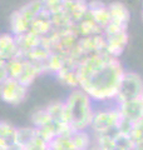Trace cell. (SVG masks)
<instances>
[{
	"label": "cell",
	"mask_w": 143,
	"mask_h": 150,
	"mask_svg": "<svg viewBox=\"0 0 143 150\" xmlns=\"http://www.w3.org/2000/svg\"><path fill=\"white\" fill-rule=\"evenodd\" d=\"M74 29H75V31H77L79 38L90 36V35H95V34H102L103 33V29L101 26H98V24L93 20V18L90 16L88 13L80 21L75 23Z\"/></svg>",
	"instance_id": "14"
},
{
	"label": "cell",
	"mask_w": 143,
	"mask_h": 150,
	"mask_svg": "<svg viewBox=\"0 0 143 150\" xmlns=\"http://www.w3.org/2000/svg\"><path fill=\"white\" fill-rule=\"evenodd\" d=\"M48 114L55 123H65V104L64 101H53L45 106Z\"/></svg>",
	"instance_id": "19"
},
{
	"label": "cell",
	"mask_w": 143,
	"mask_h": 150,
	"mask_svg": "<svg viewBox=\"0 0 143 150\" xmlns=\"http://www.w3.org/2000/svg\"><path fill=\"white\" fill-rule=\"evenodd\" d=\"M63 10L75 24L87 15L88 1L87 0H66V1H64Z\"/></svg>",
	"instance_id": "11"
},
{
	"label": "cell",
	"mask_w": 143,
	"mask_h": 150,
	"mask_svg": "<svg viewBox=\"0 0 143 150\" xmlns=\"http://www.w3.org/2000/svg\"><path fill=\"white\" fill-rule=\"evenodd\" d=\"M133 140V150H143V134L139 137L132 138Z\"/></svg>",
	"instance_id": "26"
},
{
	"label": "cell",
	"mask_w": 143,
	"mask_h": 150,
	"mask_svg": "<svg viewBox=\"0 0 143 150\" xmlns=\"http://www.w3.org/2000/svg\"><path fill=\"white\" fill-rule=\"evenodd\" d=\"M29 86L23 84L14 78L9 76L0 85V99L9 105L18 106L26 99Z\"/></svg>",
	"instance_id": "6"
},
{
	"label": "cell",
	"mask_w": 143,
	"mask_h": 150,
	"mask_svg": "<svg viewBox=\"0 0 143 150\" xmlns=\"http://www.w3.org/2000/svg\"><path fill=\"white\" fill-rule=\"evenodd\" d=\"M88 14L102 29H104L111 23V14H109L108 4L102 3L101 0L88 1Z\"/></svg>",
	"instance_id": "8"
},
{
	"label": "cell",
	"mask_w": 143,
	"mask_h": 150,
	"mask_svg": "<svg viewBox=\"0 0 143 150\" xmlns=\"http://www.w3.org/2000/svg\"><path fill=\"white\" fill-rule=\"evenodd\" d=\"M118 133L117 129H113L107 133L94 134L95 135V144L94 148L97 150H114L116 149V142H114V135Z\"/></svg>",
	"instance_id": "16"
},
{
	"label": "cell",
	"mask_w": 143,
	"mask_h": 150,
	"mask_svg": "<svg viewBox=\"0 0 143 150\" xmlns=\"http://www.w3.org/2000/svg\"><path fill=\"white\" fill-rule=\"evenodd\" d=\"M73 140L75 150H90V148H92V137L88 133V130L74 131Z\"/></svg>",
	"instance_id": "21"
},
{
	"label": "cell",
	"mask_w": 143,
	"mask_h": 150,
	"mask_svg": "<svg viewBox=\"0 0 143 150\" xmlns=\"http://www.w3.org/2000/svg\"><path fill=\"white\" fill-rule=\"evenodd\" d=\"M15 56H19L16 36L13 33L0 34V59L9 62Z\"/></svg>",
	"instance_id": "9"
},
{
	"label": "cell",
	"mask_w": 143,
	"mask_h": 150,
	"mask_svg": "<svg viewBox=\"0 0 143 150\" xmlns=\"http://www.w3.org/2000/svg\"><path fill=\"white\" fill-rule=\"evenodd\" d=\"M49 150H75L73 133L56 135L49 143Z\"/></svg>",
	"instance_id": "17"
},
{
	"label": "cell",
	"mask_w": 143,
	"mask_h": 150,
	"mask_svg": "<svg viewBox=\"0 0 143 150\" xmlns=\"http://www.w3.org/2000/svg\"><path fill=\"white\" fill-rule=\"evenodd\" d=\"M9 78V73H8V69L5 65H3V67H0V85L6 80Z\"/></svg>",
	"instance_id": "27"
},
{
	"label": "cell",
	"mask_w": 143,
	"mask_h": 150,
	"mask_svg": "<svg viewBox=\"0 0 143 150\" xmlns=\"http://www.w3.org/2000/svg\"><path fill=\"white\" fill-rule=\"evenodd\" d=\"M104 36H106V44H107L106 51L109 55L114 56V58H119L124 51L126 46L128 45V41H129L127 29L104 34Z\"/></svg>",
	"instance_id": "7"
},
{
	"label": "cell",
	"mask_w": 143,
	"mask_h": 150,
	"mask_svg": "<svg viewBox=\"0 0 143 150\" xmlns=\"http://www.w3.org/2000/svg\"><path fill=\"white\" fill-rule=\"evenodd\" d=\"M139 100L142 101V104H143V91H142V94H141V96H139Z\"/></svg>",
	"instance_id": "30"
},
{
	"label": "cell",
	"mask_w": 143,
	"mask_h": 150,
	"mask_svg": "<svg viewBox=\"0 0 143 150\" xmlns=\"http://www.w3.org/2000/svg\"><path fill=\"white\" fill-rule=\"evenodd\" d=\"M142 20H143V10H142Z\"/></svg>",
	"instance_id": "31"
},
{
	"label": "cell",
	"mask_w": 143,
	"mask_h": 150,
	"mask_svg": "<svg viewBox=\"0 0 143 150\" xmlns=\"http://www.w3.org/2000/svg\"><path fill=\"white\" fill-rule=\"evenodd\" d=\"M143 91V80L137 73H127L124 71L122 80L119 83L118 91L114 103L122 104L124 101L139 99Z\"/></svg>",
	"instance_id": "4"
},
{
	"label": "cell",
	"mask_w": 143,
	"mask_h": 150,
	"mask_svg": "<svg viewBox=\"0 0 143 150\" xmlns=\"http://www.w3.org/2000/svg\"><path fill=\"white\" fill-rule=\"evenodd\" d=\"M77 67H73V65H68L65 64L63 68H61L58 73H56V78L58 80L64 84L66 86L70 88H79V80H78V75H77V70H75Z\"/></svg>",
	"instance_id": "15"
},
{
	"label": "cell",
	"mask_w": 143,
	"mask_h": 150,
	"mask_svg": "<svg viewBox=\"0 0 143 150\" xmlns=\"http://www.w3.org/2000/svg\"><path fill=\"white\" fill-rule=\"evenodd\" d=\"M30 121H31V124L34 128H41V126L51 123L53 120H51L50 115L48 114L45 108H43V109H36L35 111L31 112Z\"/></svg>",
	"instance_id": "22"
},
{
	"label": "cell",
	"mask_w": 143,
	"mask_h": 150,
	"mask_svg": "<svg viewBox=\"0 0 143 150\" xmlns=\"http://www.w3.org/2000/svg\"><path fill=\"white\" fill-rule=\"evenodd\" d=\"M10 150H24L23 148H19V146H13Z\"/></svg>",
	"instance_id": "28"
},
{
	"label": "cell",
	"mask_w": 143,
	"mask_h": 150,
	"mask_svg": "<svg viewBox=\"0 0 143 150\" xmlns=\"http://www.w3.org/2000/svg\"><path fill=\"white\" fill-rule=\"evenodd\" d=\"M123 74L124 69L119 59L109 56L106 63L90 74L88 79L80 84L79 88L87 93L93 101H114Z\"/></svg>",
	"instance_id": "1"
},
{
	"label": "cell",
	"mask_w": 143,
	"mask_h": 150,
	"mask_svg": "<svg viewBox=\"0 0 143 150\" xmlns=\"http://www.w3.org/2000/svg\"><path fill=\"white\" fill-rule=\"evenodd\" d=\"M48 148H49V144H48L45 140H43L39 135H36V137L24 148V150H48Z\"/></svg>",
	"instance_id": "25"
},
{
	"label": "cell",
	"mask_w": 143,
	"mask_h": 150,
	"mask_svg": "<svg viewBox=\"0 0 143 150\" xmlns=\"http://www.w3.org/2000/svg\"><path fill=\"white\" fill-rule=\"evenodd\" d=\"M44 10L43 0H30L10 15V29L14 35H21L29 31L33 20Z\"/></svg>",
	"instance_id": "3"
},
{
	"label": "cell",
	"mask_w": 143,
	"mask_h": 150,
	"mask_svg": "<svg viewBox=\"0 0 143 150\" xmlns=\"http://www.w3.org/2000/svg\"><path fill=\"white\" fill-rule=\"evenodd\" d=\"M43 4H44V9L46 11H49L51 15L61 11L64 6L63 0H43Z\"/></svg>",
	"instance_id": "24"
},
{
	"label": "cell",
	"mask_w": 143,
	"mask_h": 150,
	"mask_svg": "<svg viewBox=\"0 0 143 150\" xmlns=\"http://www.w3.org/2000/svg\"><path fill=\"white\" fill-rule=\"evenodd\" d=\"M6 64V62H4L3 59H0V67H3V65H5Z\"/></svg>",
	"instance_id": "29"
},
{
	"label": "cell",
	"mask_w": 143,
	"mask_h": 150,
	"mask_svg": "<svg viewBox=\"0 0 143 150\" xmlns=\"http://www.w3.org/2000/svg\"><path fill=\"white\" fill-rule=\"evenodd\" d=\"M65 65V56L59 53H50L45 62V73L56 74Z\"/></svg>",
	"instance_id": "20"
},
{
	"label": "cell",
	"mask_w": 143,
	"mask_h": 150,
	"mask_svg": "<svg viewBox=\"0 0 143 150\" xmlns=\"http://www.w3.org/2000/svg\"><path fill=\"white\" fill-rule=\"evenodd\" d=\"M114 150H121V149H117V148H116V149H114Z\"/></svg>",
	"instance_id": "32"
},
{
	"label": "cell",
	"mask_w": 143,
	"mask_h": 150,
	"mask_svg": "<svg viewBox=\"0 0 143 150\" xmlns=\"http://www.w3.org/2000/svg\"><path fill=\"white\" fill-rule=\"evenodd\" d=\"M53 29H54V26H53V21H51V14L44 9V10L38 14L36 18L33 20L29 31L43 38V36L49 34Z\"/></svg>",
	"instance_id": "10"
},
{
	"label": "cell",
	"mask_w": 143,
	"mask_h": 150,
	"mask_svg": "<svg viewBox=\"0 0 143 150\" xmlns=\"http://www.w3.org/2000/svg\"><path fill=\"white\" fill-rule=\"evenodd\" d=\"M122 115L119 111V108L116 106L107 108V109H98L94 110L92 123H90L89 129H92L93 134H102L107 133L113 129H117V125L121 120Z\"/></svg>",
	"instance_id": "5"
},
{
	"label": "cell",
	"mask_w": 143,
	"mask_h": 150,
	"mask_svg": "<svg viewBox=\"0 0 143 150\" xmlns=\"http://www.w3.org/2000/svg\"><path fill=\"white\" fill-rule=\"evenodd\" d=\"M36 129L34 126H23L15 130V146L25 148L33 139L36 137Z\"/></svg>",
	"instance_id": "18"
},
{
	"label": "cell",
	"mask_w": 143,
	"mask_h": 150,
	"mask_svg": "<svg viewBox=\"0 0 143 150\" xmlns=\"http://www.w3.org/2000/svg\"><path fill=\"white\" fill-rule=\"evenodd\" d=\"M121 111L122 118H124L127 120L136 123L138 119H141L143 116V104L139 99L124 101L122 104H117Z\"/></svg>",
	"instance_id": "13"
},
{
	"label": "cell",
	"mask_w": 143,
	"mask_h": 150,
	"mask_svg": "<svg viewBox=\"0 0 143 150\" xmlns=\"http://www.w3.org/2000/svg\"><path fill=\"white\" fill-rule=\"evenodd\" d=\"M65 104V123L74 131L88 130L94 114L93 100L84 90L75 88L68 95Z\"/></svg>",
	"instance_id": "2"
},
{
	"label": "cell",
	"mask_w": 143,
	"mask_h": 150,
	"mask_svg": "<svg viewBox=\"0 0 143 150\" xmlns=\"http://www.w3.org/2000/svg\"><path fill=\"white\" fill-rule=\"evenodd\" d=\"M93 150H97V149H95V148H93Z\"/></svg>",
	"instance_id": "33"
},
{
	"label": "cell",
	"mask_w": 143,
	"mask_h": 150,
	"mask_svg": "<svg viewBox=\"0 0 143 150\" xmlns=\"http://www.w3.org/2000/svg\"><path fill=\"white\" fill-rule=\"evenodd\" d=\"M114 142H116V148L121 150H133V140L131 135L117 133L114 135Z\"/></svg>",
	"instance_id": "23"
},
{
	"label": "cell",
	"mask_w": 143,
	"mask_h": 150,
	"mask_svg": "<svg viewBox=\"0 0 143 150\" xmlns=\"http://www.w3.org/2000/svg\"><path fill=\"white\" fill-rule=\"evenodd\" d=\"M108 9L109 14H111V23L122 25L124 28L128 26V23L131 20V13L129 9L126 6V4H123L122 1H113L108 4Z\"/></svg>",
	"instance_id": "12"
}]
</instances>
